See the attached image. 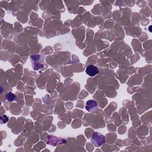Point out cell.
<instances>
[{
	"mask_svg": "<svg viewBox=\"0 0 152 152\" xmlns=\"http://www.w3.org/2000/svg\"><path fill=\"white\" fill-rule=\"evenodd\" d=\"M106 141L105 137L97 132H94L91 138V142L96 147H99L104 144Z\"/></svg>",
	"mask_w": 152,
	"mask_h": 152,
	"instance_id": "obj_1",
	"label": "cell"
},
{
	"mask_svg": "<svg viewBox=\"0 0 152 152\" xmlns=\"http://www.w3.org/2000/svg\"><path fill=\"white\" fill-rule=\"evenodd\" d=\"M97 106L98 104L96 101L94 100H89L86 102L85 107L87 111L92 112L97 109Z\"/></svg>",
	"mask_w": 152,
	"mask_h": 152,
	"instance_id": "obj_2",
	"label": "cell"
},
{
	"mask_svg": "<svg viewBox=\"0 0 152 152\" xmlns=\"http://www.w3.org/2000/svg\"><path fill=\"white\" fill-rule=\"evenodd\" d=\"M99 71L98 68L93 65H90L87 66L86 69V74L90 77H94L96 75L99 73Z\"/></svg>",
	"mask_w": 152,
	"mask_h": 152,
	"instance_id": "obj_3",
	"label": "cell"
},
{
	"mask_svg": "<svg viewBox=\"0 0 152 152\" xmlns=\"http://www.w3.org/2000/svg\"><path fill=\"white\" fill-rule=\"evenodd\" d=\"M6 99L9 102H12L14 100H15L17 97H16V96L14 93H12L11 92H8L6 94Z\"/></svg>",
	"mask_w": 152,
	"mask_h": 152,
	"instance_id": "obj_4",
	"label": "cell"
},
{
	"mask_svg": "<svg viewBox=\"0 0 152 152\" xmlns=\"http://www.w3.org/2000/svg\"><path fill=\"white\" fill-rule=\"evenodd\" d=\"M8 121V117L6 115H2L1 116V124H5Z\"/></svg>",
	"mask_w": 152,
	"mask_h": 152,
	"instance_id": "obj_5",
	"label": "cell"
}]
</instances>
